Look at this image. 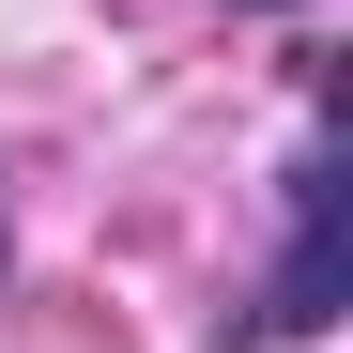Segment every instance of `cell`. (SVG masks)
<instances>
[{"mask_svg":"<svg viewBox=\"0 0 353 353\" xmlns=\"http://www.w3.org/2000/svg\"><path fill=\"white\" fill-rule=\"evenodd\" d=\"M323 323H338V154L292 169V276H276L261 338H323Z\"/></svg>","mask_w":353,"mask_h":353,"instance_id":"cell-1","label":"cell"}]
</instances>
